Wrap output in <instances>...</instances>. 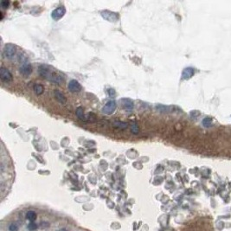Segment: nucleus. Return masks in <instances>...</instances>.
Wrapping results in <instances>:
<instances>
[{"mask_svg": "<svg viewBox=\"0 0 231 231\" xmlns=\"http://www.w3.org/2000/svg\"><path fill=\"white\" fill-rule=\"evenodd\" d=\"M66 13V9L63 7V6H60V7L56 8V10H54L51 13V18L54 19V20H59L61 18H63L64 14Z\"/></svg>", "mask_w": 231, "mask_h": 231, "instance_id": "obj_3", "label": "nucleus"}, {"mask_svg": "<svg viewBox=\"0 0 231 231\" xmlns=\"http://www.w3.org/2000/svg\"><path fill=\"white\" fill-rule=\"evenodd\" d=\"M203 126L204 127H210L212 125V119L210 118V117H207V118H204L203 119Z\"/></svg>", "mask_w": 231, "mask_h": 231, "instance_id": "obj_15", "label": "nucleus"}, {"mask_svg": "<svg viewBox=\"0 0 231 231\" xmlns=\"http://www.w3.org/2000/svg\"><path fill=\"white\" fill-rule=\"evenodd\" d=\"M54 95H55V97H56V101H57V102H59L60 103H62V104H65V103L67 102L66 97H65L63 93H61L59 90H55V92H54Z\"/></svg>", "mask_w": 231, "mask_h": 231, "instance_id": "obj_11", "label": "nucleus"}, {"mask_svg": "<svg viewBox=\"0 0 231 231\" xmlns=\"http://www.w3.org/2000/svg\"><path fill=\"white\" fill-rule=\"evenodd\" d=\"M0 78L3 81L10 82L12 81V74L11 73L5 68H2L0 69Z\"/></svg>", "mask_w": 231, "mask_h": 231, "instance_id": "obj_4", "label": "nucleus"}, {"mask_svg": "<svg viewBox=\"0 0 231 231\" xmlns=\"http://www.w3.org/2000/svg\"><path fill=\"white\" fill-rule=\"evenodd\" d=\"M9 230L10 231H18V227L17 224L15 223H12L10 225V227H9Z\"/></svg>", "mask_w": 231, "mask_h": 231, "instance_id": "obj_19", "label": "nucleus"}, {"mask_svg": "<svg viewBox=\"0 0 231 231\" xmlns=\"http://www.w3.org/2000/svg\"><path fill=\"white\" fill-rule=\"evenodd\" d=\"M28 229L30 231L36 230V229H37V225H36V223H35L34 222H30V223L28 224Z\"/></svg>", "mask_w": 231, "mask_h": 231, "instance_id": "obj_17", "label": "nucleus"}, {"mask_svg": "<svg viewBox=\"0 0 231 231\" xmlns=\"http://www.w3.org/2000/svg\"><path fill=\"white\" fill-rule=\"evenodd\" d=\"M107 93H108V95L110 97H114L115 96V91L113 88H109L107 90Z\"/></svg>", "mask_w": 231, "mask_h": 231, "instance_id": "obj_20", "label": "nucleus"}, {"mask_svg": "<svg viewBox=\"0 0 231 231\" xmlns=\"http://www.w3.org/2000/svg\"><path fill=\"white\" fill-rule=\"evenodd\" d=\"M194 73H195L194 69H192V68H186L183 71L182 78L184 80H189L190 78H191L193 76Z\"/></svg>", "mask_w": 231, "mask_h": 231, "instance_id": "obj_10", "label": "nucleus"}, {"mask_svg": "<svg viewBox=\"0 0 231 231\" xmlns=\"http://www.w3.org/2000/svg\"><path fill=\"white\" fill-rule=\"evenodd\" d=\"M102 18H105L106 20H107L109 22H115L119 18V16H118L117 13H114V12H112V11H102Z\"/></svg>", "mask_w": 231, "mask_h": 231, "instance_id": "obj_6", "label": "nucleus"}, {"mask_svg": "<svg viewBox=\"0 0 231 231\" xmlns=\"http://www.w3.org/2000/svg\"><path fill=\"white\" fill-rule=\"evenodd\" d=\"M121 104H122L123 108L126 110L127 112H132L133 107H134L133 101L130 100V99H122L121 100Z\"/></svg>", "mask_w": 231, "mask_h": 231, "instance_id": "obj_9", "label": "nucleus"}, {"mask_svg": "<svg viewBox=\"0 0 231 231\" xmlns=\"http://www.w3.org/2000/svg\"><path fill=\"white\" fill-rule=\"evenodd\" d=\"M38 73L42 77L50 81L56 82L57 84H60L62 81V77L58 76L55 72L49 69V67L46 66V65H42V66L39 67Z\"/></svg>", "mask_w": 231, "mask_h": 231, "instance_id": "obj_1", "label": "nucleus"}, {"mask_svg": "<svg viewBox=\"0 0 231 231\" xmlns=\"http://www.w3.org/2000/svg\"><path fill=\"white\" fill-rule=\"evenodd\" d=\"M75 114L76 116L79 118V119H81V120H83V121H86V120H88V118L85 116L84 114V111H83V108L81 107H77L76 110H75Z\"/></svg>", "mask_w": 231, "mask_h": 231, "instance_id": "obj_12", "label": "nucleus"}, {"mask_svg": "<svg viewBox=\"0 0 231 231\" xmlns=\"http://www.w3.org/2000/svg\"><path fill=\"white\" fill-rule=\"evenodd\" d=\"M16 51H17L16 48L12 44H6L4 46V55L6 58H9V59L12 58L15 54H16Z\"/></svg>", "mask_w": 231, "mask_h": 231, "instance_id": "obj_5", "label": "nucleus"}, {"mask_svg": "<svg viewBox=\"0 0 231 231\" xmlns=\"http://www.w3.org/2000/svg\"><path fill=\"white\" fill-rule=\"evenodd\" d=\"M131 131H132V133H134V134L139 133V132H140V129H139V126H137L136 123H133V124H132V126H131Z\"/></svg>", "mask_w": 231, "mask_h": 231, "instance_id": "obj_18", "label": "nucleus"}, {"mask_svg": "<svg viewBox=\"0 0 231 231\" xmlns=\"http://www.w3.org/2000/svg\"><path fill=\"white\" fill-rule=\"evenodd\" d=\"M26 218L30 222H34L36 219V214L34 211H28L26 214Z\"/></svg>", "mask_w": 231, "mask_h": 231, "instance_id": "obj_14", "label": "nucleus"}, {"mask_svg": "<svg viewBox=\"0 0 231 231\" xmlns=\"http://www.w3.org/2000/svg\"><path fill=\"white\" fill-rule=\"evenodd\" d=\"M32 72V67L31 65L25 61V63H23L22 66L20 67V73L24 75V76H29Z\"/></svg>", "mask_w": 231, "mask_h": 231, "instance_id": "obj_7", "label": "nucleus"}, {"mask_svg": "<svg viewBox=\"0 0 231 231\" xmlns=\"http://www.w3.org/2000/svg\"><path fill=\"white\" fill-rule=\"evenodd\" d=\"M9 4H10V2H9V1H2V2H1V6L4 8V9L8 8Z\"/></svg>", "mask_w": 231, "mask_h": 231, "instance_id": "obj_21", "label": "nucleus"}, {"mask_svg": "<svg viewBox=\"0 0 231 231\" xmlns=\"http://www.w3.org/2000/svg\"><path fill=\"white\" fill-rule=\"evenodd\" d=\"M116 109V102L114 101H111V102H108L107 104H106L103 108H102V113H105L107 115H110L114 113Z\"/></svg>", "mask_w": 231, "mask_h": 231, "instance_id": "obj_2", "label": "nucleus"}, {"mask_svg": "<svg viewBox=\"0 0 231 231\" xmlns=\"http://www.w3.org/2000/svg\"><path fill=\"white\" fill-rule=\"evenodd\" d=\"M59 231H67V230H66V229H65V228H63V229H60Z\"/></svg>", "mask_w": 231, "mask_h": 231, "instance_id": "obj_23", "label": "nucleus"}, {"mask_svg": "<svg viewBox=\"0 0 231 231\" xmlns=\"http://www.w3.org/2000/svg\"><path fill=\"white\" fill-rule=\"evenodd\" d=\"M68 88H69V90L72 93H77V92H80L81 90V84L76 80H71L69 83Z\"/></svg>", "mask_w": 231, "mask_h": 231, "instance_id": "obj_8", "label": "nucleus"}, {"mask_svg": "<svg viewBox=\"0 0 231 231\" xmlns=\"http://www.w3.org/2000/svg\"><path fill=\"white\" fill-rule=\"evenodd\" d=\"M113 126L116 128H119V129H126L128 126V124L121 122V121H116V122L113 123Z\"/></svg>", "mask_w": 231, "mask_h": 231, "instance_id": "obj_13", "label": "nucleus"}, {"mask_svg": "<svg viewBox=\"0 0 231 231\" xmlns=\"http://www.w3.org/2000/svg\"><path fill=\"white\" fill-rule=\"evenodd\" d=\"M34 90H35V93L37 95H41L43 93V87L42 85H36L35 88H34Z\"/></svg>", "mask_w": 231, "mask_h": 231, "instance_id": "obj_16", "label": "nucleus"}, {"mask_svg": "<svg viewBox=\"0 0 231 231\" xmlns=\"http://www.w3.org/2000/svg\"><path fill=\"white\" fill-rule=\"evenodd\" d=\"M40 226H41V228H46V227H48V226H49V223H45V222H43V223H41V225H40Z\"/></svg>", "mask_w": 231, "mask_h": 231, "instance_id": "obj_22", "label": "nucleus"}]
</instances>
